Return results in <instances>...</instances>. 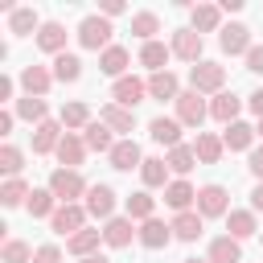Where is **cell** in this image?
<instances>
[{
	"mask_svg": "<svg viewBox=\"0 0 263 263\" xmlns=\"http://www.w3.org/2000/svg\"><path fill=\"white\" fill-rule=\"evenodd\" d=\"M99 119H103L111 132H127V136L136 132V115H132L127 107H119V103H107V107L99 111Z\"/></svg>",
	"mask_w": 263,
	"mask_h": 263,
	"instance_id": "obj_23",
	"label": "cell"
},
{
	"mask_svg": "<svg viewBox=\"0 0 263 263\" xmlns=\"http://www.w3.org/2000/svg\"><path fill=\"white\" fill-rule=\"evenodd\" d=\"M189 86H193L197 95H222V86H226V66H218V62H197V66L189 70Z\"/></svg>",
	"mask_w": 263,
	"mask_h": 263,
	"instance_id": "obj_2",
	"label": "cell"
},
{
	"mask_svg": "<svg viewBox=\"0 0 263 263\" xmlns=\"http://www.w3.org/2000/svg\"><path fill=\"white\" fill-rule=\"evenodd\" d=\"M247 107H251V111H255V115L263 119V90H255V95H247Z\"/></svg>",
	"mask_w": 263,
	"mask_h": 263,
	"instance_id": "obj_48",
	"label": "cell"
},
{
	"mask_svg": "<svg viewBox=\"0 0 263 263\" xmlns=\"http://www.w3.org/2000/svg\"><path fill=\"white\" fill-rule=\"evenodd\" d=\"M144 95H148V82H140V78H132V74H123V78H115V86H111V99L119 103V107H136V103H144Z\"/></svg>",
	"mask_w": 263,
	"mask_h": 263,
	"instance_id": "obj_7",
	"label": "cell"
},
{
	"mask_svg": "<svg viewBox=\"0 0 263 263\" xmlns=\"http://www.w3.org/2000/svg\"><path fill=\"white\" fill-rule=\"evenodd\" d=\"M251 210H255V214H259V210H263V181H259V185H255V189H251Z\"/></svg>",
	"mask_w": 263,
	"mask_h": 263,
	"instance_id": "obj_50",
	"label": "cell"
},
{
	"mask_svg": "<svg viewBox=\"0 0 263 263\" xmlns=\"http://www.w3.org/2000/svg\"><path fill=\"white\" fill-rule=\"evenodd\" d=\"M0 259H4V263H29V259H33V251H29V242L8 238V242H4V251H0Z\"/></svg>",
	"mask_w": 263,
	"mask_h": 263,
	"instance_id": "obj_44",
	"label": "cell"
},
{
	"mask_svg": "<svg viewBox=\"0 0 263 263\" xmlns=\"http://www.w3.org/2000/svg\"><path fill=\"white\" fill-rule=\"evenodd\" d=\"M132 234H140V230H132V218H111V222L103 226V242L115 247V251H123V247L132 242Z\"/></svg>",
	"mask_w": 263,
	"mask_h": 263,
	"instance_id": "obj_25",
	"label": "cell"
},
{
	"mask_svg": "<svg viewBox=\"0 0 263 263\" xmlns=\"http://www.w3.org/2000/svg\"><path fill=\"white\" fill-rule=\"evenodd\" d=\"M189 21H193V25H189L193 33H214V29L222 25V8H214V4H193V8H189Z\"/></svg>",
	"mask_w": 263,
	"mask_h": 263,
	"instance_id": "obj_20",
	"label": "cell"
},
{
	"mask_svg": "<svg viewBox=\"0 0 263 263\" xmlns=\"http://www.w3.org/2000/svg\"><path fill=\"white\" fill-rule=\"evenodd\" d=\"M82 140H86V148H90V152H107V156H111V148H115V140H111V127H107L103 119H90Z\"/></svg>",
	"mask_w": 263,
	"mask_h": 263,
	"instance_id": "obj_27",
	"label": "cell"
},
{
	"mask_svg": "<svg viewBox=\"0 0 263 263\" xmlns=\"http://www.w3.org/2000/svg\"><path fill=\"white\" fill-rule=\"evenodd\" d=\"M53 78H58V82H78V78H82V62H78L74 53H58V58H53Z\"/></svg>",
	"mask_w": 263,
	"mask_h": 263,
	"instance_id": "obj_37",
	"label": "cell"
},
{
	"mask_svg": "<svg viewBox=\"0 0 263 263\" xmlns=\"http://www.w3.org/2000/svg\"><path fill=\"white\" fill-rule=\"evenodd\" d=\"M8 29H12L16 37H29L33 29H41V21H37V12H33V8H16V12L8 16Z\"/></svg>",
	"mask_w": 263,
	"mask_h": 263,
	"instance_id": "obj_39",
	"label": "cell"
},
{
	"mask_svg": "<svg viewBox=\"0 0 263 263\" xmlns=\"http://www.w3.org/2000/svg\"><path fill=\"white\" fill-rule=\"evenodd\" d=\"M226 230H230V238H251L255 230H259V222H255V210H230L226 214Z\"/></svg>",
	"mask_w": 263,
	"mask_h": 263,
	"instance_id": "obj_24",
	"label": "cell"
},
{
	"mask_svg": "<svg viewBox=\"0 0 263 263\" xmlns=\"http://www.w3.org/2000/svg\"><path fill=\"white\" fill-rule=\"evenodd\" d=\"M140 242H144L148 251H160V247L173 242V226H164L160 218H148V222L140 226Z\"/></svg>",
	"mask_w": 263,
	"mask_h": 263,
	"instance_id": "obj_19",
	"label": "cell"
},
{
	"mask_svg": "<svg viewBox=\"0 0 263 263\" xmlns=\"http://www.w3.org/2000/svg\"><path fill=\"white\" fill-rule=\"evenodd\" d=\"M45 189H49L62 205H74V197H86V189H90V185L82 181V173H78V168H53Z\"/></svg>",
	"mask_w": 263,
	"mask_h": 263,
	"instance_id": "obj_1",
	"label": "cell"
},
{
	"mask_svg": "<svg viewBox=\"0 0 263 263\" xmlns=\"http://www.w3.org/2000/svg\"><path fill=\"white\" fill-rule=\"evenodd\" d=\"M16 115L29 119V123H45V99H33V95L16 99Z\"/></svg>",
	"mask_w": 263,
	"mask_h": 263,
	"instance_id": "obj_42",
	"label": "cell"
},
{
	"mask_svg": "<svg viewBox=\"0 0 263 263\" xmlns=\"http://www.w3.org/2000/svg\"><path fill=\"white\" fill-rule=\"evenodd\" d=\"M164 164H168V168H173L177 177H185V173H189V168L197 164V152H193V144H181V148H173Z\"/></svg>",
	"mask_w": 263,
	"mask_h": 263,
	"instance_id": "obj_38",
	"label": "cell"
},
{
	"mask_svg": "<svg viewBox=\"0 0 263 263\" xmlns=\"http://www.w3.org/2000/svg\"><path fill=\"white\" fill-rule=\"evenodd\" d=\"M127 218H140V222H148V218H156V197L148 193V189H140V193H132L127 201Z\"/></svg>",
	"mask_w": 263,
	"mask_h": 263,
	"instance_id": "obj_34",
	"label": "cell"
},
{
	"mask_svg": "<svg viewBox=\"0 0 263 263\" xmlns=\"http://www.w3.org/2000/svg\"><path fill=\"white\" fill-rule=\"evenodd\" d=\"M12 132V111H0V136Z\"/></svg>",
	"mask_w": 263,
	"mask_h": 263,
	"instance_id": "obj_52",
	"label": "cell"
},
{
	"mask_svg": "<svg viewBox=\"0 0 263 263\" xmlns=\"http://www.w3.org/2000/svg\"><path fill=\"white\" fill-rule=\"evenodd\" d=\"M127 62H132V53H127L123 45H111V49H103V53H99V70H103V74H111V78H123Z\"/></svg>",
	"mask_w": 263,
	"mask_h": 263,
	"instance_id": "obj_26",
	"label": "cell"
},
{
	"mask_svg": "<svg viewBox=\"0 0 263 263\" xmlns=\"http://www.w3.org/2000/svg\"><path fill=\"white\" fill-rule=\"evenodd\" d=\"M247 70H251V74H263V45H251V53H247Z\"/></svg>",
	"mask_w": 263,
	"mask_h": 263,
	"instance_id": "obj_46",
	"label": "cell"
},
{
	"mask_svg": "<svg viewBox=\"0 0 263 263\" xmlns=\"http://www.w3.org/2000/svg\"><path fill=\"white\" fill-rule=\"evenodd\" d=\"M148 95H152V99H160V103H164V99H168V103H177V95H181V86H177V74H173V70H160V74H152V78H148Z\"/></svg>",
	"mask_w": 263,
	"mask_h": 263,
	"instance_id": "obj_22",
	"label": "cell"
},
{
	"mask_svg": "<svg viewBox=\"0 0 263 263\" xmlns=\"http://www.w3.org/2000/svg\"><path fill=\"white\" fill-rule=\"evenodd\" d=\"M33 263H62V251H58L53 242H45V247L33 251Z\"/></svg>",
	"mask_w": 263,
	"mask_h": 263,
	"instance_id": "obj_45",
	"label": "cell"
},
{
	"mask_svg": "<svg viewBox=\"0 0 263 263\" xmlns=\"http://www.w3.org/2000/svg\"><path fill=\"white\" fill-rule=\"evenodd\" d=\"M111 168H119V173H132V168H140L144 164V156H140V144L136 140H115V148H111Z\"/></svg>",
	"mask_w": 263,
	"mask_h": 263,
	"instance_id": "obj_11",
	"label": "cell"
},
{
	"mask_svg": "<svg viewBox=\"0 0 263 263\" xmlns=\"http://www.w3.org/2000/svg\"><path fill=\"white\" fill-rule=\"evenodd\" d=\"M8 99H12V78L4 74V78H0V103H8Z\"/></svg>",
	"mask_w": 263,
	"mask_h": 263,
	"instance_id": "obj_51",
	"label": "cell"
},
{
	"mask_svg": "<svg viewBox=\"0 0 263 263\" xmlns=\"http://www.w3.org/2000/svg\"><path fill=\"white\" fill-rule=\"evenodd\" d=\"M111 21L107 16H86L82 25H78V45L82 49H111Z\"/></svg>",
	"mask_w": 263,
	"mask_h": 263,
	"instance_id": "obj_3",
	"label": "cell"
},
{
	"mask_svg": "<svg viewBox=\"0 0 263 263\" xmlns=\"http://www.w3.org/2000/svg\"><path fill=\"white\" fill-rule=\"evenodd\" d=\"M53 156L62 160V168H78V164H82V156H86V140H82V136H74V132H66Z\"/></svg>",
	"mask_w": 263,
	"mask_h": 263,
	"instance_id": "obj_17",
	"label": "cell"
},
{
	"mask_svg": "<svg viewBox=\"0 0 263 263\" xmlns=\"http://www.w3.org/2000/svg\"><path fill=\"white\" fill-rule=\"evenodd\" d=\"M99 238H103V230H78L74 238H66V251L70 255H78V259H86V255H99Z\"/></svg>",
	"mask_w": 263,
	"mask_h": 263,
	"instance_id": "obj_29",
	"label": "cell"
},
{
	"mask_svg": "<svg viewBox=\"0 0 263 263\" xmlns=\"http://www.w3.org/2000/svg\"><path fill=\"white\" fill-rule=\"evenodd\" d=\"M140 177H144V185H148V189H160V185L168 181V164H164L160 156H144V164H140Z\"/></svg>",
	"mask_w": 263,
	"mask_h": 263,
	"instance_id": "obj_35",
	"label": "cell"
},
{
	"mask_svg": "<svg viewBox=\"0 0 263 263\" xmlns=\"http://www.w3.org/2000/svg\"><path fill=\"white\" fill-rule=\"evenodd\" d=\"M251 140H255V127H251V123H242V119H238V123H230V127L222 132V144H226L230 152H242V148H251Z\"/></svg>",
	"mask_w": 263,
	"mask_h": 263,
	"instance_id": "obj_32",
	"label": "cell"
},
{
	"mask_svg": "<svg viewBox=\"0 0 263 263\" xmlns=\"http://www.w3.org/2000/svg\"><path fill=\"white\" fill-rule=\"evenodd\" d=\"M86 123H90V107H86V103H66V107H62V127H70V132L82 127V132H86Z\"/></svg>",
	"mask_w": 263,
	"mask_h": 263,
	"instance_id": "obj_40",
	"label": "cell"
},
{
	"mask_svg": "<svg viewBox=\"0 0 263 263\" xmlns=\"http://www.w3.org/2000/svg\"><path fill=\"white\" fill-rule=\"evenodd\" d=\"M111 210H115V189L111 185H90L86 189V214L111 222Z\"/></svg>",
	"mask_w": 263,
	"mask_h": 263,
	"instance_id": "obj_8",
	"label": "cell"
},
{
	"mask_svg": "<svg viewBox=\"0 0 263 263\" xmlns=\"http://www.w3.org/2000/svg\"><path fill=\"white\" fill-rule=\"evenodd\" d=\"M148 136H152L156 144H164V148L173 152V148H181V119H168V115H156V119L148 123Z\"/></svg>",
	"mask_w": 263,
	"mask_h": 263,
	"instance_id": "obj_10",
	"label": "cell"
},
{
	"mask_svg": "<svg viewBox=\"0 0 263 263\" xmlns=\"http://www.w3.org/2000/svg\"><path fill=\"white\" fill-rule=\"evenodd\" d=\"M49 226H53V234H66V238H74L78 230H86V205H58V214L49 218Z\"/></svg>",
	"mask_w": 263,
	"mask_h": 263,
	"instance_id": "obj_5",
	"label": "cell"
},
{
	"mask_svg": "<svg viewBox=\"0 0 263 263\" xmlns=\"http://www.w3.org/2000/svg\"><path fill=\"white\" fill-rule=\"evenodd\" d=\"M37 45H41L45 53H53V58L66 53V29H62L58 21H45V25L37 29Z\"/></svg>",
	"mask_w": 263,
	"mask_h": 263,
	"instance_id": "obj_21",
	"label": "cell"
},
{
	"mask_svg": "<svg viewBox=\"0 0 263 263\" xmlns=\"http://www.w3.org/2000/svg\"><path fill=\"white\" fill-rule=\"evenodd\" d=\"M181 263H210V259H181Z\"/></svg>",
	"mask_w": 263,
	"mask_h": 263,
	"instance_id": "obj_54",
	"label": "cell"
},
{
	"mask_svg": "<svg viewBox=\"0 0 263 263\" xmlns=\"http://www.w3.org/2000/svg\"><path fill=\"white\" fill-rule=\"evenodd\" d=\"M168 226H173V238H181V242H197V238H201V214H197V210L177 214Z\"/></svg>",
	"mask_w": 263,
	"mask_h": 263,
	"instance_id": "obj_18",
	"label": "cell"
},
{
	"mask_svg": "<svg viewBox=\"0 0 263 263\" xmlns=\"http://www.w3.org/2000/svg\"><path fill=\"white\" fill-rule=\"evenodd\" d=\"M197 214L201 218H226L230 214V193L222 185H201L197 189Z\"/></svg>",
	"mask_w": 263,
	"mask_h": 263,
	"instance_id": "obj_4",
	"label": "cell"
},
{
	"mask_svg": "<svg viewBox=\"0 0 263 263\" xmlns=\"http://www.w3.org/2000/svg\"><path fill=\"white\" fill-rule=\"evenodd\" d=\"M210 263H242V247H238V238H230V234L214 238V242H210Z\"/></svg>",
	"mask_w": 263,
	"mask_h": 263,
	"instance_id": "obj_30",
	"label": "cell"
},
{
	"mask_svg": "<svg viewBox=\"0 0 263 263\" xmlns=\"http://www.w3.org/2000/svg\"><path fill=\"white\" fill-rule=\"evenodd\" d=\"M168 58H173V45H164V41H148V45L140 49V66H148L152 74H160Z\"/></svg>",
	"mask_w": 263,
	"mask_h": 263,
	"instance_id": "obj_31",
	"label": "cell"
},
{
	"mask_svg": "<svg viewBox=\"0 0 263 263\" xmlns=\"http://www.w3.org/2000/svg\"><path fill=\"white\" fill-rule=\"evenodd\" d=\"M193 152H197V160H201V164H218V160H222V152H226V144H222L218 136H210V132H197Z\"/></svg>",
	"mask_w": 263,
	"mask_h": 263,
	"instance_id": "obj_28",
	"label": "cell"
},
{
	"mask_svg": "<svg viewBox=\"0 0 263 263\" xmlns=\"http://www.w3.org/2000/svg\"><path fill=\"white\" fill-rule=\"evenodd\" d=\"M173 58H181V62H201V33H193V29H177L173 33Z\"/></svg>",
	"mask_w": 263,
	"mask_h": 263,
	"instance_id": "obj_9",
	"label": "cell"
},
{
	"mask_svg": "<svg viewBox=\"0 0 263 263\" xmlns=\"http://www.w3.org/2000/svg\"><path fill=\"white\" fill-rule=\"evenodd\" d=\"M78 263H111L107 255H86V259H78Z\"/></svg>",
	"mask_w": 263,
	"mask_h": 263,
	"instance_id": "obj_53",
	"label": "cell"
},
{
	"mask_svg": "<svg viewBox=\"0 0 263 263\" xmlns=\"http://www.w3.org/2000/svg\"><path fill=\"white\" fill-rule=\"evenodd\" d=\"M119 12H123V4H119V0H103V16H107V21H111V16H119Z\"/></svg>",
	"mask_w": 263,
	"mask_h": 263,
	"instance_id": "obj_49",
	"label": "cell"
},
{
	"mask_svg": "<svg viewBox=\"0 0 263 263\" xmlns=\"http://www.w3.org/2000/svg\"><path fill=\"white\" fill-rule=\"evenodd\" d=\"M25 210H29L33 218H53V214H58V197H53L49 189H33L29 201H25Z\"/></svg>",
	"mask_w": 263,
	"mask_h": 263,
	"instance_id": "obj_33",
	"label": "cell"
},
{
	"mask_svg": "<svg viewBox=\"0 0 263 263\" xmlns=\"http://www.w3.org/2000/svg\"><path fill=\"white\" fill-rule=\"evenodd\" d=\"M29 193H33V189H29L21 177H8V181H4V189H0V201L12 210V205H21V201H29Z\"/></svg>",
	"mask_w": 263,
	"mask_h": 263,
	"instance_id": "obj_41",
	"label": "cell"
},
{
	"mask_svg": "<svg viewBox=\"0 0 263 263\" xmlns=\"http://www.w3.org/2000/svg\"><path fill=\"white\" fill-rule=\"evenodd\" d=\"M132 33L148 45V41H156V33H160V16L156 12H136L132 16Z\"/></svg>",
	"mask_w": 263,
	"mask_h": 263,
	"instance_id": "obj_36",
	"label": "cell"
},
{
	"mask_svg": "<svg viewBox=\"0 0 263 263\" xmlns=\"http://www.w3.org/2000/svg\"><path fill=\"white\" fill-rule=\"evenodd\" d=\"M62 123H53V119H45V123H37L33 127V152L37 156H45V152H58V144H62Z\"/></svg>",
	"mask_w": 263,
	"mask_h": 263,
	"instance_id": "obj_13",
	"label": "cell"
},
{
	"mask_svg": "<svg viewBox=\"0 0 263 263\" xmlns=\"http://www.w3.org/2000/svg\"><path fill=\"white\" fill-rule=\"evenodd\" d=\"M247 168H251V173L263 181V148H255V152H251V164H247Z\"/></svg>",
	"mask_w": 263,
	"mask_h": 263,
	"instance_id": "obj_47",
	"label": "cell"
},
{
	"mask_svg": "<svg viewBox=\"0 0 263 263\" xmlns=\"http://www.w3.org/2000/svg\"><path fill=\"white\" fill-rule=\"evenodd\" d=\"M25 168V156H21V148H12V144H4L0 148V173H8V177H16Z\"/></svg>",
	"mask_w": 263,
	"mask_h": 263,
	"instance_id": "obj_43",
	"label": "cell"
},
{
	"mask_svg": "<svg viewBox=\"0 0 263 263\" xmlns=\"http://www.w3.org/2000/svg\"><path fill=\"white\" fill-rule=\"evenodd\" d=\"M205 115H210V107L201 103L197 90H181L177 95V119H181V127H201Z\"/></svg>",
	"mask_w": 263,
	"mask_h": 263,
	"instance_id": "obj_6",
	"label": "cell"
},
{
	"mask_svg": "<svg viewBox=\"0 0 263 263\" xmlns=\"http://www.w3.org/2000/svg\"><path fill=\"white\" fill-rule=\"evenodd\" d=\"M218 45H222V53H251V29L247 25H226L222 29V37H218Z\"/></svg>",
	"mask_w": 263,
	"mask_h": 263,
	"instance_id": "obj_15",
	"label": "cell"
},
{
	"mask_svg": "<svg viewBox=\"0 0 263 263\" xmlns=\"http://www.w3.org/2000/svg\"><path fill=\"white\" fill-rule=\"evenodd\" d=\"M164 201H168L177 214H185L189 205H197V189H193L185 177H177V181H168V185H164Z\"/></svg>",
	"mask_w": 263,
	"mask_h": 263,
	"instance_id": "obj_14",
	"label": "cell"
},
{
	"mask_svg": "<svg viewBox=\"0 0 263 263\" xmlns=\"http://www.w3.org/2000/svg\"><path fill=\"white\" fill-rule=\"evenodd\" d=\"M238 111H242V99L238 95H230V90H222V95H214V103H210V115L218 119V123H238Z\"/></svg>",
	"mask_w": 263,
	"mask_h": 263,
	"instance_id": "obj_16",
	"label": "cell"
},
{
	"mask_svg": "<svg viewBox=\"0 0 263 263\" xmlns=\"http://www.w3.org/2000/svg\"><path fill=\"white\" fill-rule=\"evenodd\" d=\"M255 132H259V136H263V119H259V127H255Z\"/></svg>",
	"mask_w": 263,
	"mask_h": 263,
	"instance_id": "obj_55",
	"label": "cell"
},
{
	"mask_svg": "<svg viewBox=\"0 0 263 263\" xmlns=\"http://www.w3.org/2000/svg\"><path fill=\"white\" fill-rule=\"evenodd\" d=\"M58 78L45 70V66H25L21 70V86H25V95H33V99H45V90L53 86Z\"/></svg>",
	"mask_w": 263,
	"mask_h": 263,
	"instance_id": "obj_12",
	"label": "cell"
}]
</instances>
